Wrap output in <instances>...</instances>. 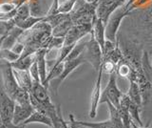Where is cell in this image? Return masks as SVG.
Masks as SVG:
<instances>
[{
    "label": "cell",
    "mask_w": 152,
    "mask_h": 128,
    "mask_svg": "<svg viewBox=\"0 0 152 128\" xmlns=\"http://www.w3.org/2000/svg\"><path fill=\"white\" fill-rule=\"evenodd\" d=\"M78 128H87V127H85L84 125H81V124H80V126H79Z\"/></svg>",
    "instance_id": "74e56055"
},
{
    "label": "cell",
    "mask_w": 152,
    "mask_h": 128,
    "mask_svg": "<svg viewBox=\"0 0 152 128\" xmlns=\"http://www.w3.org/2000/svg\"><path fill=\"white\" fill-rule=\"evenodd\" d=\"M121 90L118 88L117 85V75L114 72L109 75V78L106 88H104L101 93V98H100L99 103H107L110 102L116 108L119 107L121 97L123 96Z\"/></svg>",
    "instance_id": "3957f363"
},
{
    "label": "cell",
    "mask_w": 152,
    "mask_h": 128,
    "mask_svg": "<svg viewBox=\"0 0 152 128\" xmlns=\"http://www.w3.org/2000/svg\"><path fill=\"white\" fill-rule=\"evenodd\" d=\"M77 122L79 124L84 125L87 128H113V124L109 118L107 121H98V122H87V121H77Z\"/></svg>",
    "instance_id": "d4e9b609"
},
{
    "label": "cell",
    "mask_w": 152,
    "mask_h": 128,
    "mask_svg": "<svg viewBox=\"0 0 152 128\" xmlns=\"http://www.w3.org/2000/svg\"><path fill=\"white\" fill-rule=\"evenodd\" d=\"M86 42L87 41H84V42H81V40L79 42H77L74 47L72 49H71L70 51V53L68 55V56L66 58L65 61H69V60H73L75 58H79V56L82 55L83 53V51L85 49V47H86Z\"/></svg>",
    "instance_id": "603a6c76"
},
{
    "label": "cell",
    "mask_w": 152,
    "mask_h": 128,
    "mask_svg": "<svg viewBox=\"0 0 152 128\" xmlns=\"http://www.w3.org/2000/svg\"><path fill=\"white\" fill-rule=\"evenodd\" d=\"M59 0H53L52 1V4L50 8V10L48 11V13H46V16H52V15H56L58 13V7H59Z\"/></svg>",
    "instance_id": "4dcf8cb0"
},
{
    "label": "cell",
    "mask_w": 152,
    "mask_h": 128,
    "mask_svg": "<svg viewBox=\"0 0 152 128\" xmlns=\"http://www.w3.org/2000/svg\"><path fill=\"white\" fill-rule=\"evenodd\" d=\"M18 128H26V125L24 123H20V124H18Z\"/></svg>",
    "instance_id": "e575fe53"
},
{
    "label": "cell",
    "mask_w": 152,
    "mask_h": 128,
    "mask_svg": "<svg viewBox=\"0 0 152 128\" xmlns=\"http://www.w3.org/2000/svg\"><path fill=\"white\" fill-rule=\"evenodd\" d=\"M13 74L14 77L16 78V81L18 85L22 89L26 90L27 92L31 93V88H32V79L28 71H21L17 69H13Z\"/></svg>",
    "instance_id": "8fae6325"
},
{
    "label": "cell",
    "mask_w": 152,
    "mask_h": 128,
    "mask_svg": "<svg viewBox=\"0 0 152 128\" xmlns=\"http://www.w3.org/2000/svg\"><path fill=\"white\" fill-rule=\"evenodd\" d=\"M130 9L128 8L126 4L123 6L118 7L110 16L104 25V35H106V39L110 40L112 42L117 41V33L119 30L123 19L126 16L130 13Z\"/></svg>",
    "instance_id": "6da1fadb"
},
{
    "label": "cell",
    "mask_w": 152,
    "mask_h": 128,
    "mask_svg": "<svg viewBox=\"0 0 152 128\" xmlns=\"http://www.w3.org/2000/svg\"><path fill=\"white\" fill-rule=\"evenodd\" d=\"M142 24L146 28V30H149V36L152 37V7L144 12L142 16Z\"/></svg>",
    "instance_id": "484cf974"
},
{
    "label": "cell",
    "mask_w": 152,
    "mask_h": 128,
    "mask_svg": "<svg viewBox=\"0 0 152 128\" xmlns=\"http://www.w3.org/2000/svg\"><path fill=\"white\" fill-rule=\"evenodd\" d=\"M28 16H31V11H30V7H28V1H27L17 7L15 16H13L12 19L16 25L17 23L25 20Z\"/></svg>",
    "instance_id": "d6986e66"
},
{
    "label": "cell",
    "mask_w": 152,
    "mask_h": 128,
    "mask_svg": "<svg viewBox=\"0 0 152 128\" xmlns=\"http://www.w3.org/2000/svg\"><path fill=\"white\" fill-rule=\"evenodd\" d=\"M28 7H30L31 16H36V17L45 16L41 11L40 0H28Z\"/></svg>",
    "instance_id": "4316f807"
},
{
    "label": "cell",
    "mask_w": 152,
    "mask_h": 128,
    "mask_svg": "<svg viewBox=\"0 0 152 128\" xmlns=\"http://www.w3.org/2000/svg\"><path fill=\"white\" fill-rule=\"evenodd\" d=\"M78 0H66L58 7V13H70Z\"/></svg>",
    "instance_id": "83f0119b"
},
{
    "label": "cell",
    "mask_w": 152,
    "mask_h": 128,
    "mask_svg": "<svg viewBox=\"0 0 152 128\" xmlns=\"http://www.w3.org/2000/svg\"><path fill=\"white\" fill-rule=\"evenodd\" d=\"M131 128H148V127H145V126H139V125L135 124L134 122H132V121H131Z\"/></svg>",
    "instance_id": "d6a6232c"
},
{
    "label": "cell",
    "mask_w": 152,
    "mask_h": 128,
    "mask_svg": "<svg viewBox=\"0 0 152 128\" xmlns=\"http://www.w3.org/2000/svg\"><path fill=\"white\" fill-rule=\"evenodd\" d=\"M14 102L19 105H23V106H30L31 102H30V93L27 92L26 90L22 89L21 87H19V89L14 93V95L12 98Z\"/></svg>",
    "instance_id": "ffe728a7"
},
{
    "label": "cell",
    "mask_w": 152,
    "mask_h": 128,
    "mask_svg": "<svg viewBox=\"0 0 152 128\" xmlns=\"http://www.w3.org/2000/svg\"><path fill=\"white\" fill-rule=\"evenodd\" d=\"M5 36H6V35H4V36H0V49L2 48V43H3V41H4Z\"/></svg>",
    "instance_id": "836d02e7"
},
{
    "label": "cell",
    "mask_w": 152,
    "mask_h": 128,
    "mask_svg": "<svg viewBox=\"0 0 152 128\" xmlns=\"http://www.w3.org/2000/svg\"><path fill=\"white\" fill-rule=\"evenodd\" d=\"M74 24L72 22V19H71L70 15L69 16L65 19L64 21H62L61 23H59L58 25L55 26L54 28H52L51 34L53 36H57V37H65V36L66 35V33L69 31V29L72 27Z\"/></svg>",
    "instance_id": "e0dca14e"
},
{
    "label": "cell",
    "mask_w": 152,
    "mask_h": 128,
    "mask_svg": "<svg viewBox=\"0 0 152 128\" xmlns=\"http://www.w3.org/2000/svg\"><path fill=\"white\" fill-rule=\"evenodd\" d=\"M92 23H85V24H74L66 33L64 37V45H73L79 42L84 36L91 34Z\"/></svg>",
    "instance_id": "8992f818"
},
{
    "label": "cell",
    "mask_w": 152,
    "mask_h": 128,
    "mask_svg": "<svg viewBox=\"0 0 152 128\" xmlns=\"http://www.w3.org/2000/svg\"><path fill=\"white\" fill-rule=\"evenodd\" d=\"M24 31L17 26H14L13 28H12V29L6 34V36H5L4 41L2 43V48L3 49H12L13 45L18 41L19 36H20V35Z\"/></svg>",
    "instance_id": "5bb4252c"
},
{
    "label": "cell",
    "mask_w": 152,
    "mask_h": 128,
    "mask_svg": "<svg viewBox=\"0 0 152 128\" xmlns=\"http://www.w3.org/2000/svg\"><path fill=\"white\" fill-rule=\"evenodd\" d=\"M95 1H97V0H85V2H88V3H92Z\"/></svg>",
    "instance_id": "d590c367"
},
{
    "label": "cell",
    "mask_w": 152,
    "mask_h": 128,
    "mask_svg": "<svg viewBox=\"0 0 152 128\" xmlns=\"http://www.w3.org/2000/svg\"><path fill=\"white\" fill-rule=\"evenodd\" d=\"M128 81H129V88H128L127 96L129 97L132 102L141 106L142 104V94L139 85H138L137 81L134 78H129Z\"/></svg>",
    "instance_id": "9a60e30c"
},
{
    "label": "cell",
    "mask_w": 152,
    "mask_h": 128,
    "mask_svg": "<svg viewBox=\"0 0 152 128\" xmlns=\"http://www.w3.org/2000/svg\"><path fill=\"white\" fill-rule=\"evenodd\" d=\"M116 67H117V64H115L111 60H103L102 62V66L101 68L103 70V73H106L107 75H110L112 73H114L116 71Z\"/></svg>",
    "instance_id": "f1b7e54d"
},
{
    "label": "cell",
    "mask_w": 152,
    "mask_h": 128,
    "mask_svg": "<svg viewBox=\"0 0 152 128\" xmlns=\"http://www.w3.org/2000/svg\"><path fill=\"white\" fill-rule=\"evenodd\" d=\"M45 16L43 17H36V16H28V18H26L25 20H23L21 22L17 23L15 26L19 27L20 29H22L23 31H27V30H30L33 26H35L37 23H39L40 21L44 20Z\"/></svg>",
    "instance_id": "7402d4cb"
},
{
    "label": "cell",
    "mask_w": 152,
    "mask_h": 128,
    "mask_svg": "<svg viewBox=\"0 0 152 128\" xmlns=\"http://www.w3.org/2000/svg\"><path fill=\"white\" fill-rule=\"evenodd\" d=\"M151 69H152V62H151Z\"/></svg>",
    "instance_id": "f35d334b"
},
{
    "label": "cell",
    "mask_w": 152,
    "mask_h": 128,
    "mask_svg": "<svg viewBox=\"0 0 152 128\" xmlns=\"http://www.w3.org/2000/svg\"><path fill=\"white\" fill-rule=\"evenodd\" d=\"M86 61L82 56V55H81L79 58H75L73 60L64 61V70H63V72H62V74L60 75V77L50 80L49 83V85L50 84V88L52 90V92L55 95L58 94V89H59V86L62 84V82H63L76 68H78L81 64H83Z\"/></svg>",
    "instance_id": "277c9868"
},
{
    "label": "cell",
    "mask_w": 152,
    "mask_h": 128,
    "mask_svg": "<svg viewBox=\"0 0 152 128\" xmlns=\"http://www.w3.org/2000/svg\"><path fill=\"white\" fill-rule=\"evenodd\" d=\"M0 128H6V125H5L4 123H2L1 121H0Z\"/></svg>",
    "instance_id": "8d00e7d4"
},
{
    "label": "cell",
    "mask_w": 152,
    "mask_h": 128,
    "mask_svg": "<svg viewBox=\"0 0 152 128\" xmlns=\"http://www.w3.org/2000/svg\"><path fill=\"white\" fill-rule=\"evenodd\" d=\"M35 60H36V55L34 53L32 55L24 56V58H20L16 61H14V62H12L11 65L13 69L21 70V71H28L31 66L33 64Z\"/></svg>",
    "instance_id": "2e32d148"
},
{
    "label": "cell",
    "mask_w": 152,
    "mask_h": 128,
    "mask_svg": "<svg viewBox=\"0 0 152 128\" xmlns=\"http://www.w3.org/2000/svg\"><path fill=\"white\" fill-rule=\"evenodd\" d=\"M2 74V79H3V90L6 92L10 97L12 98L17 90L19 89V85L16 81V78L14 77L12 67L10 62H5L0 65Z\"/></svg>",
    "instance_id": "5b68a950"
},
{
    "label": "cell",
    "mask_w": 152,
    "mask_h": 128,
    "mask_svg": "<svg viewBox=\"0 0 152 128\" xmlns=\"http://www.w3.org/2000/svg\"><path fill=\"white\" fill-rule=\"evenodd\" d=\"M34 111L31 105L30 106H23V105H19V104L15 103V107H14V112H13V116H12V122L14 124H20L23 123L26 120H28V117H30L32 112Z\"/></svg>",
    "instance_id": "9c48e42d"
},
{
    "label": "cell",
    "mask_w": 152,
    "mask_h": 128,
    "mask_svg": "<svg viewBox=\"0 0 152 128\" xmlns=\"http://www.w3.org/2000/svg\"><path fill=\"white\" fill-rule=\"evenodd\" d=\"M48 55V51L47 49H39L36 51L35 55H36V63H37V67L38 71H39V77H40V82L43 84L45 82V80L47 78V59L46 56Z\"/></svg>",
    "instance_id": "7c38bea8"
},
{
    "label": "cell",
    "mask_w": 152,
    "mask_h": 128,
    "mask_svg": "<svg viewBox=\"0 0 152 128\" xmlns=\"http://www.w3.org/2000/svg\"><path fill=\"white\" fill-rule=\"evenodd\" d=\"M25 125L31 124V123H41V124H45L50 127H53V123H52L51 118L47 115V114L39 112V111H33L31 115L28 117V120H26L23 122Z\"/></svg>",
    "instance_id": "4fadbf2b"
},
{
    "label": "cell",
    "mask_w": 152,
    "mask_h": 128,
    "mask_svg": "<svg viewBox=\"0 0 152 128\" xmlns=\"http://www.w3.org/2000/svg\"><path fill=\"white\" fill-rule=\"evenodd\" d=\"M30 75L32 79V82H40V77H39V71H38V67H37V63H36V60L33 62V64L31 66L30 70Z\"/></svg>",
    "instance_id": "f546056e"
},
{
    "label": "cell",
    "mask_w": 152,
    "mask_h": 128,
    "mask_svg": "<svg viewBox=\"0 0 152 128\" xmlns=\"http://www.w3.org/2000/svg\"><path fill=\"white\" fill-rule=\"evenodd\" d=\"M14 107H15L14 101L4 91L3 88H1L0 89V121L5 125L12 122Z\"/></svg>",
    "instance_id": "52a82bcc"
},
{
    "label": "cell",
    "mask_w": 152,
    "mask_h": 128,
    "mask_svg": "<svg viewBox=\"0 0 152 128\" xmlns=\"http://www.w3.org/2000/svg\"><path fill=\"white\" fill-rule=\"evenodd\" d=\"M24 48H25V45H24L22 42H20V41H17L15 44L13 45V47L11 49L12 51H13L14 53H16V54H18V55H20V56H21V55H22V53H23V51H24Z\"/></svg>",
    "instance_id": "1f68e13d"
},
{
    "label": "cell",
    "mask_w": 152,
    "mask_h": 128,
    "mask_svg": "<svg viewBox=\"0 0 152 128\" xmlns=\"http://www.w3.org/2000/svg\"><path fill=\"white\" fill-rule=\"evenodd\" d=\"M82 56L86 62H88L96 72L100 70L103 62V53L101 47L92 36H90V39L86 42Z\"/></svg>",
    "instance_id": "7a4b0ae2"
},
{
    "label": "cell",
    "mask_w": 152,
    "mask_h": 128,
    "mask_svg": "<svg viewBox=\"0 0 152 128\" xmlns=\"http://www.w3.org/2000/svg\"><path fill=\"white\" fill-rule=\"evenodd\" d=\"M140 105L132 102L130 103L129 108H128V112H129V117L132 122H134L135 124L139 126H144L142 125V121L141 120V115H140Z\"/></svg>",
    "instance_id": "44dd1931"
},
{
    "label": "cell",
    "mask_w": 152,
    "mask_h": 128,
    "mask_svg": "<svg viewBox=\"0 0 152 128\" xmlns=\"http://www.w3.org/2000/svg\"><path fill=\"white\" fill-rule=\"evenodd\" d=\"M0 58L2 60L6 61V62H14L17 59L20 58V55L14 53L11 49H0Z\"/></svg>",
    "instance_id": "cb8c5ba5"
},
{
    "label": "cell",
    "mask_w": 152,
    "mask_h": 128,
    "mask_svg": "<svg viewBox=\"0 0 152 128\" xmlns=\"http://www.w3.org/2000/svg\"><path fill=\"white\" fill-rule=\"evenodd\" d=\"M115 73L117 75H119V77L126 78L127 79L136 75V72L133 70V68L126 62L125 59L121 60L120 62L117 64Z\"/></svg>",
    "instance_id": "ac0fdd59"
},
{
    "label": "cell",
    "mask_w": 152,
    "mask_h": 128,
    "mask_svg": "<svg viewBox=\"0 0 152 128\" xmlns=\"http://www.w3.org/2000/svg\"><path fill=\"white\" fill-rule=\"evenodd\" d=\"M102 75H103V70L100 68L98 71L97 78L95 80L94 87L91 93V98H90V109H89V117L94 118L97 115V108L100 102V98H101V86H102Z\"/></svg>",
    "instance_id": "ba28073f"
},
{
    "label": "cell",
    "mask_w": 152,
    "mask_h": 128,
    "mask_svg": "<svg viewBox=\"0 0 152 128\" xmlns=\"http://www.w3.org/2000/svg\"><path fill=\"white\" fill-rule=\"evenodd\" d=\"M90 36H92L94 37V39L98 42V44L100 45L102 49V53L104 50V42H106V35H104V22L100 19V18H96L94 20L92 24V31Z\"/></svg>",
    "instance_id": "30bf717a"
}]
</instances>
